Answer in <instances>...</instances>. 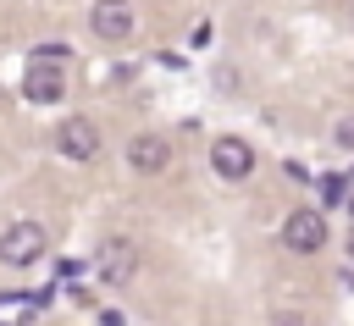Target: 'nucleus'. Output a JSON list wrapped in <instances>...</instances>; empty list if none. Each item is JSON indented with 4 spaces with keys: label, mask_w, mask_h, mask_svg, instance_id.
Instances as JSON below:
<instances>
[{
    "label": "nucleus",
    "mask_w": 354,
    "mask_h": 326,
    "mask_svg": "<svg viewBox=\"0 0 354 326\" xmlns=\"http://www.w3.org/2000/svg\"><path fill=\"white\" fill-rule=\"evenodd\" d=\"M282 243H288L293 254L326 249V221H321V210H293V215L282 221Z\"/></svg>",
    "instance_id": "nucleus-1"
},
{
    "label": "nucleus",
    "mask_w": 354,
    "mask_h": 326,
    "mask_svg": "<svg viewBox=\"0 0 354 326\" xmlns=\"http://www.w3.org/2000/svg\"><path fill=\"white\" fill-rule=\"evenodd\" d=\"M39 254H44V227H39V221L6 227V238H0V260H6V265H33Z\"/></svg>",
    "instance_id": "nucleus-2"
},
{
    "label": "nucleus",
    "mask_w": 354,
    "mask_h": 326,
    "mask_svg": "<svg viewBox=\"0 0 354 326\" xmlns=\"http://www.w3.org/2000/svg\"><path fill=\"white\" fill-rule=\"evenodd\" d=\"M210 166H216V177H227V182H243L249 171H254V149L243 144V138H216L210 144Z\"/></svg>",
    "instance_id": "nucleus-3"
},
{
    "label": "nucleus",
    "mask_w": 354,
    "mask_h": 326,
    "mask_svg": "<svg viewBox=\"0 0 354 326\" xmlns=\"http://www.w3.org/2000/svg\"><path fill=\"white\" fill-rule=\"evenodd\" d=\"M55 144H61L66 160H94V155H100V127H94L88 116H66L61 133H55Z\"/></svg>",
    "instance_id": "nucleus-4"
},
{
    "label": "nucleus",
    "mask_w": 354,
    "mask_h": 326,
    "mask_svg": "<svg viewBox=\"0 0 354 326\" xmlns=\"http://www.w3.org/2000/svg\"><path fill=\"white\" fill-rule=\"evenodd\" d=\"M127 166L144 171V177H155V171L171 166V144H166L160 133H133V138H127Z\"/></svg>",
    "instance_id": "nucleus-5"
},
{
    "label": "nucleus",
    "mask_w": 354,
    "mask_h": 326,
    "mask_svg": "<svg viewBox=\"0 0 354 326\" xmlns=\"http://www.w3.org/2000/svg\"><path fill=\"white\" fill-rule=\"evenodd\" d=\"M88 28H94L100 39H127V33H133V0H94Z\"/></svg>",
    "instance_id": "nucleus-6"
},
{
    "label": "nucleus",
    "mask_w": 354,
    "mask_h": 326,
    "mask_svg": "<svg viewBox=\"0 0 354 326\" xmlns=\"http://www.w3.org/2000/svg\"><path fill=\"white\" fill-rule=\"evenodd\" d=\"M66 94V72H55V66H28L22 72V99L28 105H55Z\"/></svg>",
    "instance_id": "nucleus-7"
},
{
    "label": "nucleus",
    "mask_w": 354,
    "mask_h": 326,
    "mask_svg": "<svg viewBox=\"0 0 354 326\" xmlns=\"http://www.w3.org/2000/svg\"><path fill=\"white\" fill-rule=\"evenodd\" d=\"M133 243H105V254H100V276L111 282V287H122L127 276H133Z\"/></svg>",
    "instance_id": "nucleus-8"
},
{
    "label": "nucleus",
    "mask_w": 354,
    "mask_h": 326,
    "mask_svg": "<svg viewBox=\"0 0 354 326\" xmlns=\"http://www.w3.org/2000/svg\"><path fill=\"white\" fill-rule=\"evenodd\" d=\"M66 61H72V44H61V39L33 44V66H66Z\"/></svg>",
    "instance_id": "nucleus-9"
},
{
    "label": "nucleus",
    "mask_w": 354,
    "mask_h": 326,
    "mask_svg": "<svg viewBox=\"0 0 354 326\" xmlns=\"http://www.w3.org/2000/svg\"><path fill=\"white\" fill-rule=\"evenodd\" d=\"M315 188H321V199H326V204H343V193H348V177H337V171H326V177H321Z\"/></svg>",
    "instance_id": "nucleus-10"
},
{
    "label": "nucleus",
    "mask_w": 354,
    "mask_h": 326,
    "mask_svg": "<svg viewBox=\"0 0 354 326\" xmlns=\"http://www.w3.org/2000/svg\"><path fill=\"white\" fill-rule=\"evenodd\" d=\"M337 144H354V116H348V122H337Z\"/></svg>",
    "instance_id": "nucleus-11"
},
{
    "label": "nucleus",
    "mask_w": 354,
    "mask_h": 326,
    "mask_svg": "<svg viewBox=\"0 0 354 326\" xmlns=\"http://www.w3.org/2000/svg\"><path fill=\"white\" fill-rule=\"evenodd\" d=\"M348 17H354V0H348Z\"/></svg>",
    "instance_id": "nucleus-12"
},
{
    "label": "nucleus",
    "mask_w": 354,
    "mask_h": 326,
    "mask_svg": "<svg viewBox=\"0 0 354 326\" xmlns=\"http://www.w3.org/2000/svg\"><path fill=\"white\" fill-rule=\"evenodd\" d=\"M348 254H354V243H348Z\"/></svg>",
    "instance_id": "nucleus-13"
},
{
    "label": "nucleus",
    "mask_w": 354,
    "mask_h": 326,
    "mask_svg": "<svg viewBox=\"0 0 354 326\" xmlns=\"http://www.w3.org/2000/svg\"><path fill=\"white\" fill-rule=\"evenodd\" d=\"M348 210H354V199H348Z\"/></svg>",
    "instance_id": "nucleus-14"
}]
</instances>
